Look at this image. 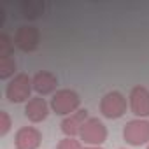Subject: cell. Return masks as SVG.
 <instances>
[{
	"mask_svg": "<svg viewBox=\"0 0 149 149\" xmlns=\"http://www.w3.org/2000/svg\"><path fill=\"white\" fill-rule=\"evenodd\" d=\"M16 72V60L13 56L0 58V79H9Z\"/></svg>",
	"mask_w": 149,
	"mask_h": 149,
	"instance_id": "obj_13",
	"label": "cell"
},
{
	"mask_svg": "<svg viewBox=\"0 0 149 149\" xmlns=\"http://www.w3.org/2000/svg\"><path fill=\"white\" fill-rule=\"evenodd\" d=\"M100 112L104 118L118 119L126 112V98L119 91H109L100 100Z\"/></svg>",
	"mask_w": 149,
	"mask_h": 149,
	"instance_id": "obj_3",
	"label": "cell"
},
{
	"mask_svg": "<svg viewBox=\"0 0 149 149\" xmlns=\"http://www.w3.org/2000/svg\"><path fill=\"white\" fill-rule=\"evenodd\" d=\"M32 84H33V90L39 93V97H44V95H49L56 90L58 79H56L54 74H51L47 70H42V72H37L33 76Z\"/></svg>",
	"mask_w": 149,
	"mask_h": 149,
	"instance_id": "obj_11",
	"label": "cell"
},
{
	"mask_svg": "<svg viewBox=\"0 0 149 149\" xmlns=\"http://www.w3.org/2000/svg\"><path fill=\"white\" fill-rule=\"evenodd\" d=\"M39 40H40V33L35 26H30V25H23L16 30L14 33V46L25 53H32L37 49L39 46Z\"/></svg>",
	"mask_w": 149,
	"mask_h": 149,
	"instance_id": "obj_6",
	"label": "cell"
},
{
	"mask_svg": "<svg viewBox=\"0 0 149 149\" xmlns=\"http://www.w3.org/2000/svg\"><path fill=\"white\" fill-rule=\"evenodd\" d=\"M79 104H81V98L76 91L60 90L54 93V97L51 100V109L60 116H70L74 112H77Z\"/></svg>",
	"mask_w": 149,
	"mask_h": 149,
	"instance_id": "obj_1",
	"label": "cell"
},
{
	"mask_svg": "<svg viewBox=\"0 0 149 149\" xmlns=\"http://www.w3.org/2000/svg\"><path fill=\"white\" fill-rule=\"evenodd\" d=\"M11 130V118L6 111H0V135H7V132Z\"/></svg>",
	"mask_w": 149,
	"mask_h": 149,
	"instance_id": "obj_16",
	"label": "cell"
},
{
	"mask_svg": "<svg viewBox=\"0 0 149 149\" xmlns=\"http://www.w3.org/2000/svg\"><path fill=\"white\" fill-rule=\"evenodd\" d=\"M49 114V105L42 97H33L26 102L25 107V116L32 121V123H40L47 118Z\"/></svg>",
	"mask_w": 149,
	"mask_h": 149,
	"instance_id": "obj_10",
	"label": "cell"
},
{
	"mask_svg": "<svg viewBox=\"0 0 149 149\" xmlns=\"http://www.w3.org/2000/svg\"><path fill=\"white\" fill-rule=\"evenodd\" d=\"M88 119H90V118H88V111H86V109H79L77 112L67 116V118L61 121V132H63L67 137L74 139V137L81 135V130H83V126H84V123H86Z\"/></svg>",
	"mask_w": 149,
	"mask_h": 149,
	"instance_id": "obj_9",
	"label": "cell"
},
{
	"mask_svg": "<svg viewBox=\"0 0 149 149\" xmlns=\"http://www.w3.org/2000/svg\"><path fill=\"white\" fill-rule=\"evenodd\" d=\"M32 90H33L32 79L26 76V74H18V76H14V79H11V83L7 84L6 95H7L9 102L21 104V102L30 98Z\"/></svg>",
	"mask_w": 149,
	"mask_h": 149,
	"instance_id": "obj_2",
	"label": "cell"
},
{
	"mask_svg": "<svg viewBox=\"0 0 149 149\" xmlns=\"http://www.w3.org/2000/svg\"><path fill=\"white\" fill-rule=\"evenodd\" d=\"M56 149H83L81 142L76 140V139H70V137H65L58 142V147Z\"/></svg>",
	"mask_w": 149,
	"mask_h": 149,
	"instance_id": "obj_15",
	"label": "cell"
},
{
	"mask_svg": "<svg viewBox=\"0 0 149 149\" xmlns=\"http://www.w3.org/2000/svg\"><path fill=\"white\" fill-rule=\"evenodd\" d=\"M79 137H81V140H83L84 144H88V146H100V144H104L105 139H107V128H105V125H104L98 118H90V119L84 123V126H83Z\"/></svg>",
	"mask_w": 149,
	"mask_h": 149,
	"instance_id": "obj_5",
	"label": "cell"
},
{
	"mask_svg": "<svg viewBox=\"0 0 149 149\" xmlns=\"http://www.w3.org/2000/svg\"><path fill=\"white\" fill-rule=\"evenodd\" d=\"M44 13V2H39V0H28V2L21 4V14L26 19H37L40 18Z\"/></svg>",
	"mask_w": 149,
	"mask_h": 149,
	"instance_id": "obj_12",
	"label": "cell"
},
{
	"mask_svg": "<svg viewBox=\"0 0 149 149\" xmlns=\"http://www.w3.org/2000/svg\"><path fill=\"white\" fill-rule=\"evenodd\" d=\"M147 149H149V146H147Z\"/></svg>",
	"mask_w": 149,
	"mask_h": 149,
	"instance_id": "obj_18",
	"label": "cell"
},
{
	"mask_svg": "<svg viewBox=\"0 0 149 149\" xmlns=\"http://www.w3.org/2000/svg\"><path fill=\"white\" fill-rule=\"evenodd\" d=\"M123 137L130 146H142L149 142V121L147 119H132L123 130Z\"/></svg>",
	"mask_w": 149,
	"mask_h": 149,
	"instance_id": "obj_4",
	"label": "cell"
},
{
	"mask_svg": "<svg viewBox=\"0 0 149 149\" xmlns=\"http://www.w3.org/2000/svg\"><path fill=\"white\" fill-rule=\"evenodd\" d=\"M40 140H42V135L37 128L23 126L16 132L14 146H16V149H37L40 146Z\"/></svg>",
	"mask_w": 149,
	"mask_h": 149,
	"instance_id": "obj_8",
	"label": "cell"
},
{
	"mask_svg": "<svg viewBox=\"0 0 149 149\" xmlns=\"http://www.w3.org/2000/svg\"><path fill=\"white\" fill-rule=\"evenodd\" d=\"M14 40H11V37L7 33L0 35V58H9L13 56V49H14Z\"/></svg>",
	"mask_w": 149,
	"mask_h": 149,
	"instance_id": "obj_14",
	"label": "cell"
},
{
	"mask_svg": "<svg viewBox=\"0 0 149 149\" xmlns=\"http://www.w3.org/2000/svg\"><path fill=\"white\" fill-rule=\"evenodd\" d=\"M83 149H102L100 146H88V147H83Z\"/></svg>",
	"mask_w": 149,
	"mask_h": 149,
	"instance_id": "obj_17",
	"label": "cell"
},
{
	"mask_svg": "<svg viewBox=\"0 0 149 149\" xmlns=\"http://www.w3.org/2000/svg\"><path fill=\"white\" fill-rule=\"evenodd\" d=\"M130 109L139 119L149 116V90L147 88L135 86L130 91Z\"/></svg>",
	"mask_w": 149,
	"mask_h": 149,
	"instance_id": "obj_7",
	"label": "cell"
}]
</instances>
